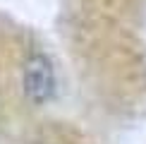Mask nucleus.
Segmentation results:
<instances>
[{
  "instance_id": "f257e3e1",
  "label": "nucleus",
  "mask_w": 146,
  "mask_h": 144,
  "mask_svg": "<svg viewBox=\"0 0 146 144\" xmlns=\"http://www.w3.org/2000/svg\"><path fill=\"white\" fill-rule=\"evenodd\" d=\"M17 87L22 101L31 108L48 106L55 96V67L41 46L27 43L22 48L17 63Z\"/></svg>"
}]
</instances>
